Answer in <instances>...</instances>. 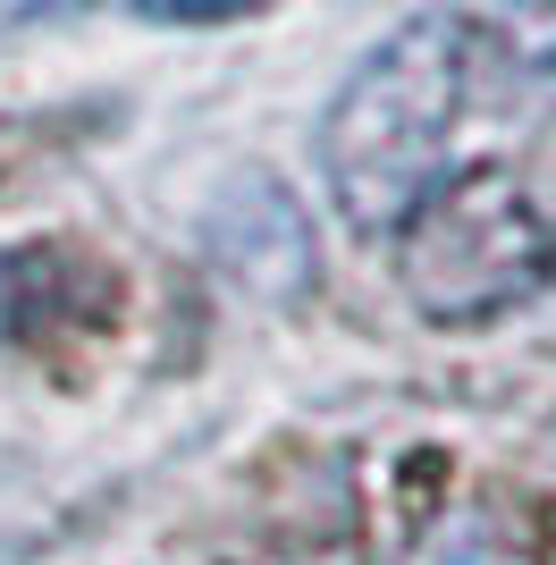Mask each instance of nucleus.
Masks as SVG:
<instances>
[{
  "instance_id": "f257e3e1",
  "label": "nucleus",
  "mask_w": 556,
  "mask_h": 565,
  "mask_svg": "<svg viewBox=\"0 0 556 565\" xmlns=\"http://www.w3.org/2000/svg\"><path fill=\"white\" fill-rule=\"evenodd\" d=\"M472 94V25L414 18L371 51L321 110V186L354 236H396L439 194Z\"/></svg>"
},
{
  "instance_id": "39448f33",
  "label": "nucleus",
  "mask_w": 556,
  "mask_h": 565,
  "mask_svg": "<svg viewBox=\"0 0 556 565\" xmlns=\"http://www.w3.org/2000/svg\"><path fill=\"white\" fill-rule=\"evenodd\" d=\"M143 18L161 25H228V18H254V9H270V0H136Z\"/></svg>"
},
{
  "instance_id": "20e7f679",
  "label": "nucleus",
  "mask_w": 556,
  "mask_h": 565,
  "mask_svg": "<svg viewBox=\"0 0 556 565\" xmlns=\"http://www.w3.org/2000/svg\"><path fill=\"white\" fill-rule=\"evenodd\" d=\"M405 565H548V532L514 490H463L414 523Z\"/></svg>"
},
{
  "instance_id": "f03ea898",
  "label": "nucleus",
  "mask_w": 556,
  "mask_h": 565,
  "mask_svg": "<svg viewBox=\"0 0 556 565\" xmlns=\"http://www.w3.org/2000/svg\"><path fill=\"white\" fill-rule=\"evenodd\" d=\"M396 279L421 321L472 330L556 279V212L514 169H463L396 228Z\"/></svg>"
},
{
  "instance_id": "7ed1b4c3",
  "label": "nucleus",
  "mask_w": 556,
  "mask_h": 565,
  "mask_svg": "<svg viewBox=\"0 0 556 565\" xmlns=\"http://www.w3.org/2000/svg\"><path fill=\"white\" fill-rule=\"evenodd\" d=\"M118 305L110 270L60 236L0 254V347H43L51 330H85Z\"/></svg>"
}]
</instances>
